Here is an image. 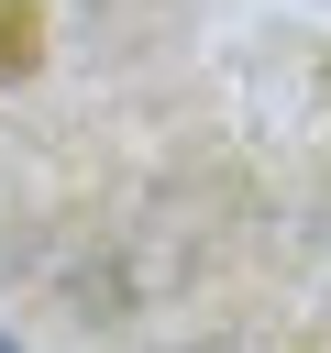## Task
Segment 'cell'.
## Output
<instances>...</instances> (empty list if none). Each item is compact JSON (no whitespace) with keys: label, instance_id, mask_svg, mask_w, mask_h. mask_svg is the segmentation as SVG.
I'll list each match as a JSON object with an SVG mask.
<instances>
[{"label":"cell","instance_id":"cell-1","mask_svg":"<svg viewBox=\"0 0 331 353\" xmlns=\"http://www.w3.org/2000/svg\"><path fill=\"white\" fill-rule=\"evenodd\" d=\"M33 66H44V11L0 0V77H33Z\"/></svg>","mask_w":331,"mask_h":353}]
</instances>
